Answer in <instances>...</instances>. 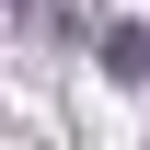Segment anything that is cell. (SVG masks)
Masks as SVG:
<instances>
[{
	"instance_id": "cell-1",
	"label": "cell",
	"mask_w": 150,
	"mask_h": 150,
	"mask_svg": "<svg viewBox=\"0 0 150 150\" xmlns=\"http://www.w3.org/2000/svg\"><path fill=\"white\" fill-rule=\"evenodd\" d=\"M104 81H150V35L139 23H104Z\"/></svg>"
}]
</instances>
